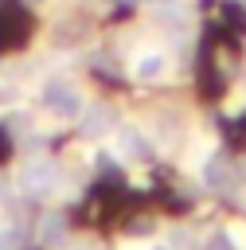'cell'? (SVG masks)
Returning a JSON list of instances; mask_svg holds the SVG:
<instances>
[{
  "label": "cell",
  "instance_id": "obj_13",
  "mask_svg": "<svg viewBox=\"0 0 246 250\" xmlns=\"http://www.w3.org/2000/svg\"><path fill=\"white\" fill-rule=\"evenodd\" d=\"M152 4H172V0H152Z\"/></svg>",
  "mask_w": 246,
  "mask_h": 250
},
{
  "label": "cell",
  "instance_id": "obj_6",
  "mask_svg": "<svg viewBox=\"0 0 246 250\" xmlns=\"http://www.w3.org/2000/svg\"><path fill=\"white\" fill-rule=\"evenodd\" d=\"M59 234H62V219H59V215H47V223H43V234H39V238H43V242L51 246V242H55Z\"/></svg>",
  "mask_w": 246,
  "mask_h": 250
},
{
  "label": "cell",
  "instance_id": "obj_15",
  "mask_svg": "<svg viewBox=\"0 0 246 250\" xmlns=\"http://www.w3.org/2000/svg\"><path fill=\"white\" fill-rule=\"evenodd\" d=\"M86 250H94V246H86Z\"/></svg>",
  "mask_w": 246,
  "mask_h": 250
},
{
  "label": "cell",
  "instance_id": "obj_3",
  "mask_svg": "<svg viewBox=\"0 0 246 250\" xmlns=\"http://www.w3.org/2000/svg\"><path fill=\"white\" fill-rule=\"evenodd\" d=\"M78 117H82V133H86V137H105V133L117 125V113H113L105 102H94V105H86Z\"/></svg>",
  "mask_w": 246,
  "mask_h": 250
},
{
  "label": "cell",
  "instance_id": "obj_4",
  "mask_svg": "<svg viewBox=\"0 0 246 250\" xmlns=\"http://www.w3.org/2000/svg\"><path fill=\"white\" fill-rule=\"evenodd\" d=\"M117 152H121V156H133V160H148V156H152V145H148V137H144L137 125H121V133H117Z\"/></svg>",
  "mask_w": 246,
  "mask_h": 250
},
{
  "label": "cell",
  "instance_id": "obj_9",
  "mask_svg": "<svg viewBox=\"0 0 246 250\" xmlns=\"http://www.w3.org/2000/svg\"><path fill=\"white\" fill-rule=\"evenodd\" d=\"M0 250H12V238H0Z\"/></svg>",
  "mask_w": 246,
  "mask_h": 250
},
{
  "label": "cell",
  "instance_id": "obj_5",
  "mask_svg": "<svg viewBox=\"0 0 246 250\" xmlns=\"http://www.w3.org/2000/svg\"><path fill=\"white\" fill-rule=\"evenodd\" d=\"M164 70H168V59H164L160 51H141L137 62H133V74H137L141 82H156Z\"/></svg>",
  "mask_w": 246,
  "mask_h": 250
},
{
  "label": "cell",
  "instance_id": "obj_12",
  "mask_svg": "<svg viewBox=\"0 0 246 250\" xmlns=\"http://www.w3.org/2000/svg\"><path fill=\"white\" fill-rule=\"evenodd\" d=\"M148 250H168V246H148Z\"/></svg>",
  "mask_w": 246,
  "mask_h": 250
},
{
  "label": "cell",
  "instance_id": "obj_10",
  "mask_svg": "<svg viewBox=\"0 0 246 250\" xmlns=\"http://www.w3.org/2000/svg\"><path fill=\"white\" fill-rule=\"evenodd\" d=\"M125 250H148V246H137V242H129V246H125Z\"/></svg>",
  "mask_w": 246,
  "mask_h": 250
},
{
  "label": "cell",
  "instance_id": "obj_14",
  "mask_svg": "<svg viewBox=\"0 0 246 250\" xmlns=\"http://www.w3.org/2000/svg\"><path fill=\"white\" fill-rule=\"evenodd\" d=\"M27 4H43V0H27Z\"/></svg>",
  "mask_w": 246,
  "mask_h": 250
},
{
  "label": "cell",
  "instance_id": "obj_11",
  "mask_svg": "<svg viewBox=\"0 0 246 250\" xmlns=\"http://www.w3.org/2000/svg\"><path fill=\"white\" fill-rule=\"evenodd\" d=\"M105 4H133V0H105Z\"/></svg>",
  "mask_w": 246,
  "mask_h": 250
},
{
  "label": "cell",
  "instance_id": "obj_7",
  "mask_svg": "<svg viewBox=\"0 0 246 250\" xmlns=\"http://www.w3.org/2000/svg\"><path fill=\"white\" fill-rule=\"evenodd\" d=\"M226 238H230L234 250H246V223H230L226 227Z\"/></svg>",
  "mask_w": 246,
  "mask_h": 250
},
{
  "label": "cell",
  "instance_id": "obj_1",
  "mask_svg": "<svg viewBox=\"0 0 246 250\" xmlns=\"http://www.w3.org/2000/svg\"><path fill=\"white\" fill-rule=\"evenodd\" d=\"M43 105H47L55 117H62V121H74V117L86 109V102H82L78 86H70V82H59V78L43 86Z\"/></svg>",
  "mask_w": 246,
  "mask_h": 250
},
{
  "label": "cell",
  "instance_id": "obj_2",
  "mask_svg": "<svg viewBox=\"0 0 246 250\" xmlns=\"http://www.w3.org/2000/svg\"><path fill=\"white\" fill-rule=\"evenodd\" d=\"M20 188H23L27 195H51V191L59 188V168H55V160H43V156L27 160V164L20 168Z\"/></svg>",
  "mask_w": 246,
  "mask_h": 250
},
{
  "label": "cell",
  "instance_id": "obj_8",
  "mask_svg": "<svg viewBox=\"0 0 246 250\" xmlns=\"http://www.w3.org/2000/svg\"><path fill=\"white\" fill-rule=\"evenodd\" d=\"M207 250H234V246H230V238H226V234H223V238L215 234V238L207 242Z\"/></svg>",
  "mask_w": 246,
  "mask_h": 250
}]
</instances>
